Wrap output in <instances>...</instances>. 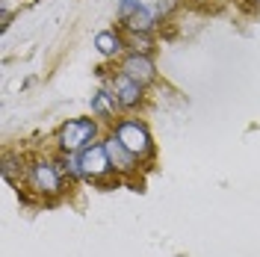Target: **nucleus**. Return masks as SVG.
<instances>
[{"instance_id":"nucleus-1","label":"nucleus","mask_w":260,"mask_h":257,"mask_svg":"<svg viewBox=\"0 0 260 257\" xmlns=\"http://www.w3.org/2000/svg\"><path fill=\"white\" fill-rule=\"evenodd\" d=\"M95 136H98V121H92V118H71V121H65L59 127L56 142L62 148V154H80L83 148L92 145Z\"/></svg>"},{"instance_id":"nucleus-2","label":"nucleus","mask_w":260,"mask_h":257,"mask_svg":"<svg viewBox=\"0 0 260 257\" xmlns=\"http://www.w3.org/2000/svg\"><path fill=\"white\" fill-rule=\"evenodd\" d=\"M115 139L127 148L133 157H148L151 151H154V142H151V133L142 121H136V118H121L118 124H115Z\"/></svg>"},{"instance_id":"nucleus-3","label":"nucleus","mask_w":260,"mask_h":257,"mask_svg":"<svg viewBox=\"0 0 260 257\" xmlns=\"http://www.w3.org/2000/svg\"><path fill=\"white\" fill-rule=\"evenodd\" d=\"M27 177H30V186L36 189V192H42V195H56L59 189H62V172L48 160L32 163Z\"/></svg>"},{"instance_id":"nucleus-4","label":"nucleus","mask_w":260,"mask_h":257,"mask_svg":"<svg viewBox=\"0 0 260 257\" xmlns=\"http://www.w3.org/2000/svg\"><path fill=\"white\" fill-rule=\"evenodd\" d=\"M80 169H83V177H89V180H98V177L107 175V172L113 169L110 154H107V145L98 142V145L83 148L80 151Z\"/></svg>"},{"instance_id":"nucleus-5","label":"nucleus","mask_w":260,"mask_h":257,"mask_svg":"<svg viewBox=\"0 0 260 257\" xmlns=\"http://www.w3.org/2000/svg\"><path fill=\"white\" fill-rule=\"evenodd\" d=\"M110 92H113L115 104H118L121 110H133V107H139V104H142V98H145L142 83L130 80L127 74H121V71L110 80Z\"/></svg>"},{"instance_id":"nucleus-6","label":"nucleus","mask_w":260,"mask_h":257,"mask_svg":"<svg viewBox=\"0 0 260 257\" xmlns=\"http://www.w3.org/2000/svg\"><path fill=\"white\" fill-rule=\"evenodd\" d=\"M121 74H127L130 80L136 83H151L154 77H157V68H154V62H151V56L148 53H133L130 50L127 56L121 59Z\"/></svg>"},{"instance_id":"nucleus-7","label":"nucleus","mask_w":260,"mask_h":257,"mask_svg":"<svg viewBox=\"0 0 260 257\" xmlns=\"http://www.w3.org/2000/svg\"><path fill=\"white\" fill-rule=\"evenodd\" d=\"M175 3H178V0H121V3H118V18H124L127 12L139 9V12L151 15L157 24H160L162 18L175 9Z\"/></svg>"},{"instance_id":"nucleus-8","label":"nucleus","mask_w":260,"mask_h":257,"mask_svg":"<svg viewBox=\"0 0 260 257\" xmlns=\"http://www.w3.org/2000/svg\"><path fill=\"white\" fill-rule=\"evenodd\" d=\"M104 145H107V154H110L113 169H118V172H133V169H136V160H139V157H133L127 148L115 139V133H113V136H110Z\"/></svg>"},{"instance_id":"nucleus-9","label":"nucleus","mask_w":260,"mask_h":257,"mask_svg":"<svg viewBox=\"0 0 260 257\" xmlns=\"http://www.w3.org/2000/svg\"><path fill=\"white\" fill-rule=\"evenodd\" d=\"M95 48L101 56H118L121 50L127 48V42H124V36L115 30H104L95 36Z\"/></svg>"},{"instance_id":"nucleus-10","label":"nucleus","mask_w":260,"mask_h":257,"mask_svg":"<svg viewBox=\"0 0 260 257\" xmlns=\"http://www.w3.org/2000/svg\"><path fill=\"white\" fill-rule=\"evenodd\" d=\"M89 104H92V113H95L98 118H113L115 107H118V104H115V98H113V92H104V89L95 92Z\"/></svg>"},{"instance_id":"nucleus-11","label":"nucleus","mask_w":260,"mask_h":257,"mask_svg":"<svg viewBox=\"0 0 260 257\" xmlns=\"http://www.w3.org/2000/svg\"><path fill=\"white\" fill-rule=\"evenodd\" d=\"M127 48L133 53H151V42H148V33H127Z\"/></svg>"}]
</instances>
